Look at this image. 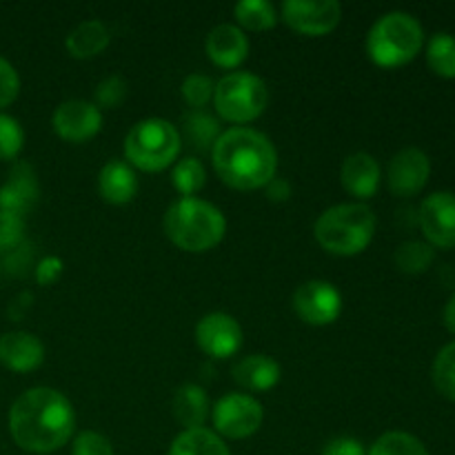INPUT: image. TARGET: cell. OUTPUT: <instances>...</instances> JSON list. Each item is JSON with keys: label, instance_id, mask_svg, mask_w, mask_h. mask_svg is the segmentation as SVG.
Instances as JSON below:
<instances>
[{"label": "cell", "instance_id": "1", "mask_svg": "<svg viewBox=\"0 0 455 455\" xmlns=\"http://www.w3.org/2000/svg\"><path fill=\"white\" fill-rule=\"evenodd\" d=\"M76 429L67 395L49 387L25 391L9 409V434L27 453L47 455L65 447Z\"/></svg>", "mask_w": 455, "mask_h": 455}, {"label": "cell", "instance_id": "2", "mask_svg": "<svg viewBox=\"0 0 455 455\" xmlns=\"http://www.w3.org/2000/svg\"><path fill=\"white\" fill-rule=\"evenodd\" d=\"M212 160L218 178L238 191L262 189L278 172V151L274 142L249 127L222 132L212 149Z\"/></svg>", "mask_w": 455, "mask_h": 455}, {"label": "cell", "instance_id": "3", "mask_svg": "<svg viewBox=\"0 0 455 455\" xmlns=\"http://www.w3.org/2000/svg\"><path fill=\"white\" fill-rule=\"evenodd\" d=\"M164 234L182 251L204 253L222 243L227 220L220 209L207 200L180 198L164 213Z\"/></svg>", "mask_w": 455, "mask_h": 455}, {"label": "cell", "instance_id": "4", "mask_svg": "<svg viewBox=\"0 0 455 455\" xmlns=\"http://www.w3.org/2000/svg\"><path fill=\"white\" fill-rule=\"evenodd\" d=\"M376 216L363 203H345L320 213L314 235L320 247L333 256H358L371 244Z\"/></svg>", "mask_w": 455, "mask_h": 455}, {"label": "cell", "instance_id": "5", "mask_svg": "<svg viewBox=\"0 0 455 455\" xmlns=\"http://www.w3.org/2000/svg\"><path fill=\"white\" fill-rule=\"evenodd\" d=\"M425 44V31L416 16L389 12L373 22L367 36V53L378 67L394 69L411 62Z\"/></svg>", "mask_w": 455, "mask_h": 455}, {"label": "cell", "instance_id": "6", "mask_svg": "<svg viewBox=\"0 0 455 455\" xmlns=\"http://www.w3.org/2000/svg\"><path fill=\"white\" fill-rule=\"evenodd\" d=\"M180 147V133L164 118L140 120L124 138V156L140 172H163L172 167Z\"/></svg>", "mask_w": 455, "mask_h": 455}, {"label": "cell", "instance_id": "7", "mask_svg": "<svg viewBox=\"0 0 455 455\" xmlns=\"http://www.w3.org/2000/svg\"><path fill=\"white\" fill-rule=\"evenodd\" d=\"M269 92L265 80L249 71H234L218 80L213 89V107L227 123L247 124L260 118L267 109Z\"/></svg>", "mask_w": 455, "mask_h": 455}, {"label": "cell", "instance_id": "8", "mask_svg": "<svg viewBox=\"0 0 455 455\" xmlns=\"http://www.w3.org/2000/svg\"><path fill=\"white\" fill-rule=\"evenodd\" d=\"M213 427L220 438L244 440L258 434L265 420L262 404L247 394H227L212 411Z\"/></svg>", "mask_w": 455, "mask_h": 455}, {"label": "cell", "instance_id": "9", "mask_svg": "<svg viewBox=\"0 0 455 455\" xmlns=\"http://www.w3.org/2000/svg\"><path fill=\"white\" fill-rule=\"evenodd\" d=\"M280 16L302 36H327L338 27L342 7L336 0H287L280 4Z\"/></svg>", "mask_w": 455, "mask_h": 455}, {"label": "cell", "instance_id": "10", "mask_svg": "<svg viewBox=\"0 0 455 455\" xmlns=\"http://www.w3.org/2000/svg\"><path fill=\"white\" fill-rule=\"evenodd\" d=\"M293 311L314 327L336 323L342 311V296L327 280H309L293 293Z\"/></svg>", "mask_w": 455, "mask_h": 455}, {"label": "cell", "instance_id": "11", "mask_svg": "<svg viewBox=\"0 0 455 455\" xmlns=\"http://www.w3.org/2000/svg\"><path fill=\"white\" fill-rule=\"evenodd\" d=\"M418 222L429 240L431 247L453 249L455 247V194L451 191H435L422 200L418 209Z\"/></svg>", "mask_w": 455, "mask_h": 455}, {"label": "cell", "instance_id": "12", "mask_svg": "<svg viewBox=\"0 0 455 455\" xmlns=\"http://www.w3.org/2000/svg\"><path fill=\"white\" fill-rule=\"evenodd\" d=\"M243 327L238 320L229 314H207L196 327V340L198 347L209 355V358L225 360L231 358L243 347Z\"/></svg>", "mask_w": 455, "mask_h": 455}, {"label": "cell", "instance_id": "13", "mask_svg": "<svg viewBox=\"0 0 455 455\" xmlns=\"http://www.w3.org/2000/svg\"><path fill=\"white\" fill-rule=\"evenodd\" d=\"M431 176V160L418 147H407L391 158L387 182L391 194L398 198H411L427 187Z\"/></svg>", "mask_w": 455, "mask_h": 455}, {"label": "cell", "instance_id": "14", "mask_svg": "<svg viewBox=\"0 0 455 455\" xmlns=\"http://www.w3.org/2000/svg\"><path fill=\"white\" fill-rule=\"evenodd\" d=\"M53 132L67 142H80L92 140L93 136H98V132L102 129V114L96 107V102L87 100H67L62 105H58V109L53 111Z\"/></svg>", "mask_w": 455, "mask_h": 455}, {"label": "cell", "instance_id": "15", "mask_svg": "<svg viewBox=\"0 0 455 455\" xmlns=\"http://www.w3.org/2000/svg\"><path fill=\"white\" fill-rule=\"evenodd\" d=\"M207 58L220 69H238L249 56V40L235 25H218L209 31L204 43Z\"/></svg>", "mask_w": 455, "mask_h": 455}, {"label": "cell", "instance_id": "16", "mask_svg": "<svg viewBox=\"0 0 455 455\" xmlns=\"http://www.w3.org/2000/svg\"><path fill=\"white\" fill-rule=\"evenodd\" d=\"M44 360V345L29 331H9L0 336V363L13 373H29Z\"/></svg>", "mask_w": 455, "mask_h": 455}, {"label": "cell", "instance_id": "17", "mask_svg": "<svg viewBox=\"0 0 455 455\" xmlns=\"http://www.w3.org/2000/svg\"><path fill=\"white\" fill-rule=\"evenodd\" d=\"M38 180L29 164L18 163L9 173L7 182L0 187V212L16 213L25 218L38 203Z\"/></svg>", "mask_w": 455, "mask_h": 455}, {"label": "cell", "instance_id": "18", "mask_svg": "<svg viewBox=\"0 0 455 455\" xmlns=\"http://www.w3.org/2000/svg\"><path fill=\"white\" fill-rule=\"evenodd\" d=\"M380 164H378V160L371 154L358 151V154H351L342 163V187L347 189V194L355 196L358 200L373 198L378 189H380Z\"/></svg>", "mask_w": 455, "mask_h": 455}, {"label": "cell", "instance_id": "19", "mask_svg": "<svg viewBox=\"0 0 455 455\" xmlns=\"http://www.w3.org/2000/svg\"><path fill=\"white\" fill-rule=\"evenodd\" d=\"M98 194L109 204H127L138 194V178L132 164L109 160L98 173Z\"/></svg>", "mask_w": 455, "mask_h": 455}, {"label": "cell", "instance_id": "20", "mask_svg": "<svg viewBox=\"0 0 455 455\" xmlns=\"http://www.w3.org/2000/svg\"><path fill=\"white\" fill-rule=\"evenodd\" d=\"M280 376H283L280 364L274 358L262 354L247 355L234 367V380L238 382V387L247 391H256V394H265V391L274 389L280 382Z\"/></svg>", "mask_w": 455, "mask_h": 455}, {"label": "cell", "instance_id": "21", "mask_svg": "<svg viewBox=\"0 0 455 455\" xmlns=\"http://www.w3.org/2000/svg\"><path fill=\"white\" fill-rule=\"evenodd\" d=\"M71 58L89 60L109 47V29L100 20H84L67 36L65 43Z\"/></svg>", "mask_w": 455, "mask_h": 455}, {"label": "cell", "instance_id": "22", "mask_svg": "<svg viewBox=\"0 0 455 455\" xmlns=\"http://www.w3.org/2000/svg\"><path fill=\"white\" fill-rule=\"evenodd\" d=\"M173 416L187 429H203L209 416V398L203 387L182 385L173 395Z\"/></svg>", "mask_w": 455, "mask_h": 455}, {"label": "cell", "instance_id": "23", "mask_svg": "<svg viewBox=\"0 0 455 455\" xmlns=\"http://www.w3.org/2000/svg\"><path fill=\"white\" fill-rule=\"evenodd\" d=\"M169 455H231L225 440L209 429H187L169 447Z\"/></svg>", "mask_w": 455, "mask_h": 455}, {"label": "cell", "instance_id": "24", "mask_svg": "<svg viewBox=\"0 0 455 455\" xmlns=\"http://www.w3.org/2000/svg\"><path fill=\"white\" fill-rule=\"evenodd\" d=\"M238 25L247 31L274 29L278 22V9L269 0H240L234 9Z\"/></svg>", "mask_w": 455, "mask_h": 455}, {"label": "cell", "instance_id": "25", "mask_svg": "<svg viewBox=\"0 0 455 455\" xmlns=\"http://www.w3.org/2000/svg\"><path fill=\"white\" fill-rule=\"evenodd\" d=\"M427 62L440 78H455V36L435 34L427 44Z\"/></svg>", "mask_w": 455, "mask_h": 455}, {"label": "cell", "instance_id": "26", "mask_svg": "<svg viewBox=\"0 0 455 455\" xmlns=\"http://www.w3.org/2000/svg\"><path fill=\"white\" fill-rule=\"evenodd\" d=\"M207 182V172L204 164L196 158H182L173 164L172 185L176 187L182 198H194Z\"/></svg>", "mask_w": 455, "mask_h": 455}, {"label": "cell", "instance_id": "27", "mask_svg": "<svg viewBox=\"0 0 455 455\" xmlns=\"http://www.w3.org/2000/svg\"><path fill=\"white\" fill-rule=\"evenodd\" d=\"M369 455H429L420 438L404 431L382 434L369 449Z\"/></svg>", "mask_w": 455, "mask_h": 455}, {"label": "cell", "instance_id": "28", "mask_svg": "<svg viewBox=\"0 0 455 455\" xmlns=\"http://www.w3.org/2000/svg\"><path fill=\"white\" fill-rule=\"evenodd\" d=\"M434 258L435 253L431 244L411 240V243H404L398 247V251H395V267H398L403 274L418 275L425 274V271L429 269Z\"/></svg>", "mask_w": 455, "mask_h": 455}, {"label": "cell", "instance_id": "29", "mask_svg": "<svg viewBox=\"0 0 455 455\" xmlns=\"http://www.w3.org/2000/svg\"><path fill=\"white\" fill-rule=\"evenodd\" d=\"M220 133V123L213 116L194 111V114L185 118V136L187 140H191L196 149H209V147L213 149Z\"/></svg>", "mask_w": 455, "mask_h": 455}, {"label": "cell", "instance_id": "30", "mask_svg": "<svg viewBox=\"0 0 455 455\" xmlns=\"http://www.w3.org/2000/svg\"><path fill=\"white\" fill-rule=\"evenodd\" d=\"M431 378L443 398L455 403V342H449L447 347L438 351L431 369Z\"/></svg>", "mask_w": 455, "mask_h": 455}, {"label": "cell", "instance_id": "31", "mask_svg": "<svg viewBox=\"0 0 455 455\" xmlns=\"http://www.w3.org/2000/svg\"><path fill=\"white\" fill-rule=\"evenodd\" d=\"M25 145V132L12 116L0 114V160H13Z\"/></svg>", "mask_w": 455, "mask_h": 455}, {"label": "cell", "instance_id": "32", "mask_svg": "<svg viewBox=\"0 0 455 455\" xmlns=\"http://www.w3.org/2000/svg\"><path fill=\"white\" fill-rule=\"evenodd\" d=\"M213 89H216V84L209 76L191 74L182 83V98L194 109H203V107H207L209 100H213Z\"/></svg>", "mask_w": 455, "mask_h": 455}, {"label": "cell", "instance_id": "33", "mask_svg": "<svg viewBox=\"0 0 455 455\" xmlns=\"http://www.w3.org/2000/svg\"><path fill=\"white\" fill-rule=\"evenodd\" d=\"M25 240V218L0 212V253L18 251Z\"/></svg>", "mask_w": 455, "mask_h": 455}, {"label": "cell", "instance_id": "34", "mask_svg": "<svg viewBox=\"0 0 455 455\" xmlns=\"http://www.w3.org/2000/svg\"><path fill=\"white\" fill-rule=\"evenodd\" d=\"M127 80L120 78V76H109V78L102 80L96 89V107H105V109H114L120 102H124L127 98Z\"/></svg>", "mask_w": 455, "mask_h": 455}, {"label": "cell", "instance_id": "35", "mask_svg": "<svg viewBox=\"0 0 455 455\" xmlns=\"http://www.w3.org/2000/svg\"><path fill=\"white\" fill-rule=\"evenodd\" d=\"M71 455H114V447L107 435L98 434V431H83L76 435Z\"/></svg>", "mask_w": 455, "mask_h": 455}, {"label": "cell", "instance_id": "36", "mask_svg": "<svg viewBox=\"0 0 455 455\" xmlns=\"http://www.w3.org/2000/svg\"><path fill=\"white\" fill-rule=\"evenodd\" d=\"M20 92V78L13 65L0 58V107H9Z\"/></svg>", "mask_w": 455, "mask_h": 455}, {"label": "cell", "instance_id": "37", "mask_svg": "<svg viewBox=\"0 0 455 455\" xmlns=\"http://www.w3.org/2000/svg\"><path fill=\"white\" fill-rule=\"evenodd\" d=\"M323 455H369L364 444L355 438H336L324 444Z\"/></svg>", "mask_w": 455, "mask_h": 455}, {"label": "cell", "instance_id": "38", "mask_svg": "<svg viewBox=\"0 0 455 455\" xmlns=\"http://www.w3.org/2000/svg\"><path fill=\"white\" fill-rule=\"evenodd\" d=\"M62 275V260L56 256H49L44 260H40V265L36 267V280L43 287H49V284L56 283Z\"/></svg>", "mask_w": 455, "mask_h": 455}, {"label": "cell", "instance_id": "39", "mask_svg": "<svg viewBox=\"0 0 455 455\" xmlns=\"http://www.w3.org/2000/svg\"><path fill=\"white\" fill-rule=\"evenodd\" d=\"M265 189L267 198L274 200V203H284V200H289V196H291V185H289L284 178H274Z\"/></svg>", "mask_w": 455, "mask_h": 455}, {"label": "cell", "instance_id": "40", "mask_svg": "<svg viewBox=\"0 0 455 455\" xmlns=\"http://www.w3.org/2000/svg\"><path fill=\"white\" fill-rule=\"evenodd\" d=\"M443 323L444 327L449 329V331L455 336V296L449 298V302L444 305V311H443Z\"/></svg>", "mask_w": 455, "mask_h": 455}]
</instances>
